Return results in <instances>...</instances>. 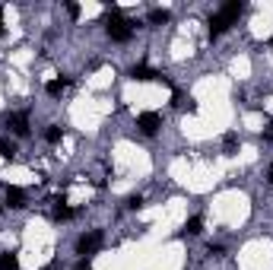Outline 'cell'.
<instances>
[{"label": "cell", "mask_w": 273, "mask_h": 270, "mask_svg": "<svg viewBox=\"0 0 273 270\" xmlns=\"http://www.w3.org/2000/svg\"><path fill=\"white\" fill-rule=\"evenodd\" d=\"M242 10H245L242 0H229L219 13H213V16H210V35H223V32L229 29L238 16H242Z\"/></svg>", "instance_id": "cell-1"}, {"label": "cell", "mask_w": 273, "mask_h": 270, "mask_svg": "<svg viewBox=\"0 0 273 270\" xmlns=\"http://www.w3.org/2000/svg\"><path fill=\"white\" fill-rule=\"evenodd\" d=\"M105 29H108L111 42H130V35H134L130 23H127V19H121V16H118V10H115V6H111V10L105 13Z\"/></svg>", "instance_id": "cell-2"}, {"label": "cell", "mask_w": 273, "mask_h": 270, "mask_svg": "<svg viewBox=\"0 0 273 270\" xmlns=\"http://www.w3.org/2000/svg\"><path fill=\"white\" fill-rule=\"evenodd\" d=\"M99 248H102V232H89V235H83V239H79L76 251L83 254V258H89V254L99 251Z\"/></svg>", "instance_id": "cell-3"}, {"label": "cell", "mask_w": 273, "mask_h": 270, "mask_svg": "<svg viewBox=\"0 0 273 270\" xmlns=\"http://www.w3.org/2000/svg\"><path fill=\"white\" fill-rule=\"evenodd\" d=\"M159 124H162V121H159V114H156V111H143V114L137 118V127H140L143 134H156V131H159Z\"/></svg>", "instance_id": "cell-4"}, {"label": "cell", "mask_w": 273, "mask_h": 270, "mask_svg": "<svg viewBox=\"0 0 273 270\" xmlns=\"http://www.w3.org/2000/svg\"><path fill=\"white\" fill-rule=\"evenodd\" d=\"M6 124H10V131L16 134V137H25V134H29V118H25L23 111H19V114H10V118H6Z\"/></svg>", "instance_id": "cell-5"}, {"label": "cell", "mask_w": 273, "mask_h": 270, "mask_svg": "<svg viewBox=\"0 0 273 270\" xmlns=\"http://www.w3.org/2000/svg\"><path fill=\"white\" fill-rule=\"evenodd\" d=\"M130 77H134V80H140V83H149V80H162V83H165V77H162V73H156L152 67H146V64L134 67V70H130Z\"/></svg>", "instance_id": "cell-6"}, {"label": "cell", "mask_w": 273, "mask_h": 270, "mask_svg": "<svg viewBox=\"0 0 273 270\" xmlns=\"http://www.w3.org/2000/svg\"><path fill=\"white\" fill-rule=\"evenodd\" d=\"M6 204L19 210V207H25V194L19 191V188H6Z\"/></svg>", "instance_id": "cell-7"}, {"label": "cell", "mask_w": 273, "mask_h": 270, "mask_svg": "<svg viewBox=\"0 0 273 270\" xmlns=\"http://www.w3.org/2000/svg\"><path fill=\"white\" fill-rule=\"evenodd\" d=\"M0 270H19V254H13V251L0 254Z\"/></svg>", "instance_id": "cell-8"}, {"label": "cell", "mask_w": 273, "mask_h": 270, "mask_svg": "<svg viewBox=\"0 0 273 270\" xmlns=\"http://www.w3.org/2000/svg\"><path fill=\"white\" fill-rule=\"evenodd\" d=\"M73 210L67 207V197H57V204H54V219H70Z\"/></svg>", "instance_id": "cell-9"}, {"label": "cell", "mask_w": 273, "mask_h": 270, "mask_svg": "<svg viewBox=\"0 0 273 270\" xmlns=\"http://www.w3.org/2000/svg\"><path fill=\"white\" fill-rule=\"evenodd\" d=\"M45 89H48V96H61V92L67 89V80H51Z\"/></svg>", "instance_id": "cell-10"}, {"label": "cell", "mask_w": 273, "mask_h": 270, "mask_svg": "<svg viewBox=\"0 0 273 270\" xmlns=\"http://www.w3.org/2000/svg\"><path fill=\"white\" fill-rule=\"evenodd\" d=\"M0 156L3 159H16V146H13L10 140H0Z\"/></svg>", "instance_id": "cell-11"}, {"label": "cell", "mask_w": 273, "mask_h": 270, "mask_svg": "<svg viewBox=\"0 0 273 270\" xmlns=\"http://www.w3.org/2000/svg\"><path fill=\"white\" fill-rule=\"evenodd\" d=\"M200 226H203V219H200V216H191V219H188V226H184V232H188V235H197V232H200Z\"/></svg>", "instance_id": "cell-12"}, {"label": "cell", "mask_w": 273, "mask_h": 270, "mask_svg": "<svg viewBox=\"0 0 273 270\" xmlns=\"http://www.w3.org/2000/svg\"><path fill=\"white\" fill-rule=\"evenodd\" d=\"M149 23H156V26L169 23V10H152V13H149Z\"/></svg>", "instance_id": "cell-13"}, {"label": "cell", "mask_w": 273, "mask_h": 270, "mask_svg": "<svg viewBox=\"0 0 273 270\" xmlns=\"http://www.w3.org/2000/svg\"><path fill=\"white\" fill-rule=\"evenodd\" d=\"M45 137H48V143H61V140H64V131H61V127H48V134H45Z\"/></svg>", "instance_id": "cell-14"}, {"label": "cell", "mask_w": 273, "mask_h": 270, "mask_svg": "<svg viewBox=\"0 0 273 270\" xmlns=\"http://www.w3.org/2000/svg\"><path fill=\"white\" fill-rule=\"evenodd\" d=\"M127 207H130V210H137V207H143V197H130V200H127Z\"/></svg>", "instance_id": "cell-15"}, {"label": "cell", "mask_w": 273, "mask_h": 270, "mask_svg": "<svg viewBox=\"0 0 273 270\" xmlns=\"http://www.w3.org/2000/svg\"><path fill=\"white\" fill-rule=\"evenodd\" d=\"M73 270H89V261H86V258H83V261H79V264H76V267H73Z\"/></svg>", "instance_id": "cell-16"}, {"label": "cell", "mask_w": 273, "mask_h": 270, "mask_svg": "<svg viewBox=\"0 0 273 270\" xmlns=\"http://www.w3.org/2000/svg\"><path fill=\"white\" fill-rule=\"evenodd\" d=\"M0 32H3V16H0Z\"/></svg>", "instance_id": "cell-17"}]
</instances>
